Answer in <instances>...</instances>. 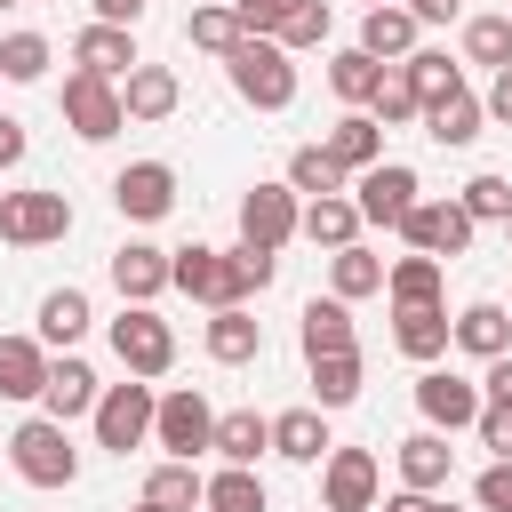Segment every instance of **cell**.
Returning a JSON list of instances; mask_svg holds the SVG:
<instances>
[{"mask_svg": "<svg viewBox=\"0 0 512 512\" xmlns=\"http://www.w3.org/2000/svg\"><path fill=\"white\" fill-rule=\"evenodd\" d=\"M168 288H184V296L208 304V312H232V304L256 296L240 248H200V240H192V248H168Z\"/></svg>", "mask_w": 512, "mask_h": 512, "instance_id": "obj_1", "label": "cell"}, {"mask_svg": "<svg viewBox=\"0 0 512 512\" xmlns=\"http://www.w3.org/2000/svg\"><path fill=\"white\" fill-rule=\"evenodd\" d=\"M8 464H16L24 488H72V480H80L72 424H56V416H24V424L8 432Z\"/></svg>", "mask_w": 512, "mask_h": 512, "instance_id": "obj_2", "label": "cell"}, {"mask_svg": "<svg viewBox=\"0 0 512 512\" xmlns=\"http://www.w3.org/2000/svg\"><path fill=\"white\" fill-rule=\"evenodd\" d=\"M224 80H232V96L256 104V112H288V104H296V56H288L280 40H240V48L224 56Z\"/></svg>", "mask_w": 512, "mask_h": 512, "instance_id": "obj_3", "label": "cell"}, {"mask_svg": "<svg viewBox=\"0 0 512 512\" xmlns=\"http://www.w3.org/2000/svg\"><path fill=\"white\" fill-rule=\"evenodd\" d=\"M152 408H160V392H152L144 376H128V384H104V392H96V408H88V424H96V448H104V456H128V448H144V440H152Z\"/></svg>", "mask_w": 512, "mask_h": 512, "instance_id": "obj_4", "label": "cell"}, {"mask_svg": "<svg viewBox=\"0 0 512 512\" xmlns=\"http://www.w3.org/2000/svg\"><path fill=\"white\" fill-rule=\"evenodd\" d=\"M112 360L152 384V376L176 368V328H168L152 304H120V320H112Z\"/></svg>", "mask_w": 512, "mask_h": 512, "instance_id": "obj_5", "label": "cell"}, {"mask_svg": "<svg viewBox=\"0 0 512 512\" xmlns=\"http://www.w3.org/2000/svg\"><path fill=\"white\" fill-rule=\"evenodd\" d=\"M208 440H216V408H208L192 384L160 392V408H152V448H168L176 464H192V456H208Z\"/></svg>", "mask_w": 512, "mask_h": 512, "instance_id": "obj_6", "label": "cell"}, {"mask_svg": "<svg viewBox=\"0 0 512 512\" xmlns=\"http://www.w3.org/2000/svg\"><path fill=\"white\" fill-rule=\"evenodd\" d=\"M424 200V184H416V168L408 160H376V168H360L352 176V208H360V224H384V232H400V216Z\"/></svg>", "mask_w": 512, "mask_h": 512, "instance_id": "obj_7", "label": "cell"}, {"mask_svg": "<svg viewBox=\"0 0 512 512\" xmlns=\"http://www.w3.org/2000/svg\"><path fill=\"white\" fill-rule=\"evenodd\" d=\"M64 128L80 136V144H104V136H120L128 128V112H120V88L112 80H96V72H64Z\"/></svg>", "mask_w": 512, "mask_h": 512, "instance_id": "obj_8", "label": "cell"}, {"mask_svg": "<svg viewBox=\"0 0 512 512\" xmlns=\"http://www.w3.org/2000/svg\"><path fill=\"white\" fill-rule=\"evenodd\" d=\"M296 216H304V200H296L288 184H248V192H240V248L280 256V248L296 240Z\"/></svg>", "mask_w": 512, "mask_h": 512, "instance_id": "obj_9", "label": "cell"}, {"mask_svg": "<svg viewBox=\"0 0 512 512\" xmlns=\"http://www.w3.org/2000/svg\"><path fill=\"white\" fill-rule=\"evenodd\" d=\"M72 232V200L64 192H0V240L8 248H48Z\"/></svg>", "mask_w": 512, "mask_h": 512, "instance_id": "obj_10", "label": "cell"}, {"mask_svg": "<svg viewBox=\"0 0 512 512\" xmlns=\"http://www.w3.org/2000/svg\"><path fill=\"white\" fill-rule=\"evenodd\" d=\"M472 232H480V224H472L456 200H416V208L400 216L408 256H440V264H448V256H464V248H472Z\"/></svg>", "mask_w": 512, "mask_h": 512, "instance_id": "obj_11", "label": "cell"}, {"mask_svg": "<svg viewBox=\"0 0 512 512\" xmlns=\"http://www.w3.org/2000/svg\"><path fill=\"white\" fill-rule=\"evenodd\" d=\"M376 488H384V464L368 448H328L320 456V504L328 512H376Z\"/></svg>", "mask_w": 512, "mask_h": 512, "instance_id": "obj_12", "label": "cell"}, {"mask_svg": "<svg viewBox=\"0 0 512 512\" xmlns=\"http://www.w3.org/2000/svg\"><path fill=\"white\" fill-rule=\"evenodd\" d=\"M112 208H120L128 224H160V216L176 208V168H168V160H128V168L112 176Z\"/></svg>", "mask_w": 512, "mask_h": 512, "instance_id": "obj_13", "label": "cell"}, {"mask_svg": "<svg viewBox=\"0 0 512 512\" xmlns=\"http://www.w3.org/2000/svg\"><path fill=\"white\" fill-rule=\"evenodd\" d=\"M416 408H424L432 432H472V416H480V384L456 376V368H424V376H416Z\"/></svg>", "mask_w": 512, "mask_h": 512, "instance_id": "obj_14", "label": "cell"}, {"mask_svg": "<svg viewBox=\"0 0 512 512\" xmlns=\"http://www.w3.org/2000/svg\"><path fill=\"white\" fill-rule=\"evenodd\" d=\"M72 64L120 88V80H128L144 56H136V32H120V24H80V32H72Z\"/></svg>", "mask_w": 512, "mask_h": 512, "instance_id": "obj_15", "label": "cell"}, {"mask_svg": "<svg viewBox=\"0 0 512 512\" xmlns=\"http://www.w3.org/2000/svg\"><path fill=\"white\" fill-rule=\"evenodd\" d=\"M96 368L80 360V352H56L48 360V384H40V416H56V424H72V416H88L96 408Z\"/></svg>", "mask_w": 512, "mask_h": 512, "instance_id": "obj_16", "label": "cell"}, {"mask_svg": "<svg viewBox=\"0 0 512 512\" xmlns=\"http://www.w3.org/2000/svg\"><path fill=\"white\" fill-rule=\"evenodd\" d=\"M112 288H120V304H160L168 296V248H152V240L112 248Z\"/></svg>", "mask_w": 512, "mask_h": 512, "instance_id": "obj_17", "label": "cell"}, {"mask_svg": "<svg viewBox=\"0 0 512 512\" xmlns=\"http://www.w3.org/2000/svg\"><path fill=\"white\" fill-rule=\"evenodd\" d=\"M448 344L472 352V360H504V352H512V312H504L496 296H480V304H464V312L448 320Z\"/></svg>", "mask_w": 512, "mask_h": 512, "instance_id": "obj_18", "label": "cell"}, {"mask_svg": "<svg viewBox=\"0 0 512 512\" xmlns=\"http://www.w3.org/2000/svg\"><path fill=\"white\" fill-rule=\"evenodd\" d=\"M416 32H424V24H416L400 0H384V8L360 16V40H352V48L376 56V64H408V56H416Z\"/></svg>", "mask_w": 512, "mask_h": 512, "instance_id": "obj_19", "label": "cell"}, {"mask_svg": "<svg viewBox=\"0 0 512 512\" xmlns=\"http://www.w3.org/2000/svg\"><path fill=\"white\" fill-rule=\"evenodd\" d=\"M208 360L216 368H248V360H264V320L248 312V304H232V312H208Z\"/></svg>", "mask_w": 512, "mask_h": 512, "instance_id": "obj_20", "label": "cell"}, {"mask_svg": "<svg viewBox=\"0 0 512 512\" xmlns=\"http://www.w3.org/2000/svg\"><path fill=\"white\" fill-rule=\"evenodd\" d=\"M448 472H456V448H448V432H408L400 440V488H416V496H440L448 488Z\"/></svg>", "mask_w": 512, "mask_h": 512, "instance_id": "obj_21", "label": "cell"}, {"mask_svg": "<svg viewBox=\"0 0 512 512\" xmlns=\"http://www.w3.org/2000/svg\"><path fill=\"white\" fill-rule=\"evenodd\" d=\"M176 104H184V80H176L168 64H136V72L120 80V112H128V120H168Z\"/></svg>", "mask_w": 512, "mask_h": 512, "instance_id": "obj_22", "label": "cell"}, {"mask_svg": "<svg viewBox=\"0 0 512 512\" xmlns=\"http://www.w3.org/2000/svg\"><path fill=\"white\" fill-rule=\"evenodd\" d=\"M392 344H400L416 368H432V360L448 352V304H400V312H392Z\"/></svg>", "mask_w": 512, "mask_h": 512, "instance_id": "obj_23", "label": "cell"}, {"mask_svg": "<svg viewBox=\"0 0 512 512\" xmlns=\"http://www.w3.org/2000/svg\"><path fill=\"white\" fill-rule=\"evenodd\" d=\"M304 368H312V408H320V416L352 408V400H360V384H368L360 344H352V352H320V360H304Z\"/></svg>", "mask_w": 512, "mask_h": 512, "instance_id": "obj_24", "label": "cell"}, {"mask_svg": "<svg viewBox=\"0 0 512 512\" xmlns=\"http://www.w3.org/2000/svg\"><path fill=\"white\" fill-rule=\"evenodd\" d=\"M320 152H328L344 176H360V168H376V160H384V128H376L368 112H344V120L320 136Z\"/></svg>", "mask_w": 512, "mask_h": 512, "instance_id": "obj_25", "label": "cell"}, {"mask_svg": "<svg viewBox=\"0 0 512 512\" xmlns=\"http://www.w3.org/2000/svg\"><path fill=\"white\" fill-rule=\"evenodd\" d=\"M296 232L312 240V248H352L360 240V208H352V192H328V200H304V216H296Z\"/></svg>", "mask_w": 512, "mask_h": 512, "instance_id": "obj_26", "label": "cell"}, {"mask_svg": "<svg viewBox=\"0 0 512 512\" xmlns=\"http://www.w3.org/2000/svg\"><path fill=\"white\" fill-rule=\"evenodd\" d=\"M336 440H328V416L320 408H280L272 416V456H288V464H320Z\"/></svg>", "mask_w": 512, "mask_h": 512, "instance_id": "obj_27", "label": "cell"}, {"mask_svg": "<svg viewBox=\"0 0 512 512\" xmlns=\"http://www.w3.org/2000/svg\"><path fill=\"white\" fill-rule=\"evenodd\" d=\"M40 384H48V344L0 336V400H40Z\"/></svg>", "mask_w": 512, "mask_h": 512, "instance_id": "obj_28", "label": "cell"}, {"mask_svg": "<svg viewBox=\"0 0 512 512\" xmlns=\"http://www.w3.org/2000/svg\"><path fill=\"white\" fill-rule=\"evenodd\" d=\"M296 344H304V360H320V352H352V304L312 296L304 320H296Z\"/></svg>", "mask_w": 512, "mask_h": 512, "instance_id": "obj_29", "label": "cell"}, {"mask_svg": "<svg viewBox=\"0 0 512 512\" xmlns=\"http://www.w3.org/2000/svg\"><path fill=\"white\" fill-rule=\"evenodd\" d=\"M224 464H248L256 472V456H272V416H256V408H232V416H216V440H208Z\"/></svg>", "mask_w": 512, "mask_h": 512, "instance_id": "obj_30", "label": "cell"}, {"mask_svg": "<svg viewBox=\"0 0 512 512\" xmlns=\"http://www.w3.org/2000/svg\"><path fill=\"white\" fill-rule=\"evenodd\" d=\"M480 120H488V112H480V96H472V88H456V96L424 104V136H432V144H448V152H464V144L480 136Z\"/></svg>", "mask_w": 512, "mask_h": 512, "instance_id": "obj_31", "label": "cell"}, {"mask_svg": "<svg viewBox=\"0 0 512 512\" xmlns=\"http://www.w3.org/2000/svg\"><path fill=\"white\" fill-rule=\"evenodd\" d=\"M376 288H384V256H376V248L352 240V248L328 256V296H336V304H360V296H376Z\"/></svg>", "mask_w": 512, "mask_h": 512, "instance_id": "obj_32", "label": "cell"}, {"mask_svg": "<svg viewBox=\"0 0 512 512\" xmlns=\"http://www.w3.org/2000/svg\"><path fill=\"white\" fill-rule=\"evenodd\" d=\"M88 288H48L40 296V344H56V352H72L80 336H88Z\"/></svg>", "mask_w": 512, "mask_h": 512, "instance_id": "obj_33", "label": "cell"}, {"mask_svg": "<svg viewBox=\"0 0 512 512\" xmlns=\"http://www.w3.org/2000/svg\"><path fill=\"white\" fill-rule=\"evenodd\" d=\"M200 488H208V472L200 464H176V456H160L144 472V504H160V512H200Z\"/></svg>", "mask_w": 512, "mask_h": 512, "instance_id": "obj_34", "label": "cell"}, {"mask_svg": "<svg viewBox=\"0 0 512 512\" xmlns=\"http://www.w3.org/2000/svg\"><path fill=\"white\" fill-rule=\"evenodd\" d=\"M280 184H288L296 200H328V192H352V176H344V168H336V160H328L320 144H296V152H288V176H280Z\"/></svg>", "mask_w": 512, "mask_h": 512, "instance_id": "obj_35", "label": "cell"}, {"mask_svg": "<svg viewBox=\"0 0 512 512\" xmlns=\"http://www.w3.org/2000/svg\"><path fill=\"white\" fill-rule=\"evenodd\" d=\"M440 256H392L384 264V296H392V312L400 304H440Z\"/></svg>", "mask_w": 512, "mask_h": 512, "instance_id": "obj_36", "label": "cell"}, {"mask_svg": "<svg viewBox=\"0 0 512 512\" xmlns=\"http://www.w3.org/2000/svg\"><path fill=\"white\" fill-rule=\"evenodd\" d=\"M200 512H272V496H264V480L248 464H224V472H208Z\"/></svg>", "mask_w": 512, "mask_h": 512, "instance_id": "obj_37", "label": "cell"}, {"mask_svg": "<svg viewBox=\"0 0 512 512\" xmlns=\"http://www.w3.org/2000/svg\"><path fill=\"white\" fill-rule=\"evenodd\" d=\"M368 120H376V128H408V120H424V96H416V80H408L400 64H384V80H376V96H368Z\"/></svg>", "mask_w": 512, "mask_h": 512, "instance_id": "obj_38", "label": "cell"}, {"mask_svg": "<svg viewBox=\"0 0 512 512\" xmlns=\"http://www.w3.org/2000/svg\"><path fill=\"white\" fill-rule=\"evenodd\" d=\"M376 80H384V64H376V56H360V48H336V56H328V88H336L352 112H368Z\"/></svg>", "mask_w": 512, "mask_h": 512, "instance_id": "obj_39", "label": "cell"}, {"mask_svg": "<svg viewBox=\"0 0 512 512\" xmlns=\"http://www.w3.org/2000/svg\"><path fill=\"white\" fill-rule=\"evenodd\" d=\"M48 64H56L48 32H8V40H0V80L32 88V80H48Z\"/></svg>", "mask_w": 512, "mask_h": 512, "instance_id": "obj_40", "label": "cell"}, {"mask_svg": "<svg viewBox=\"0 0 512 512\" xmlns=\"http://www.w3.org/2000/svg\"><path fill=\"white\" fill-rule=\"evenodd\" d=\"M184 40L192 48H208V56H232L248 32H240V16H232V0H208V8H192V24H184Z\"/></svg>", "mask_w": 512, "mask_h": 512, "instance_id": "obj_41", "label": "cell"}, {"mask_svg": "<svg viewBox=\"0 0 512 512\" xmlns=\"http://www.w3.org/2000/svg\"><path fill=\"white\" fill-rule=\"evenodd\" d=\"M464 64L504 72V64H512V16H472V24H464Z\"/></svg>", "mask_w": 512, "mask_h": 512, "instance_id": "obj_42", "label": "cell"}, {"mask_svg": "<svg viewBox=\"0 0 512 512\" xmlns=\"http://www.w3.org/2000/svg\"><path fill=\"white\" fill-rule=\"evenodd\" d=\"M400 72L416 80V96H424V104H440V96H456V88H464V64H448L440 48H416Z\"/></svg>", "mask_w": 512, "mask_h": 512, "instance_id": "obj_43", "label": "cell"}, {"mask_svg": "<svg viewBox=\"0 0 512 512\" xmlns=\"http://www.w3.org/2000/svg\"><path fill=\"white\" fill-rule=\"evenodd\" d=\"M328 32H336V8H328V0H304V8L272 32V40H280L288 56H304V48H328Z\"/></svg>", "mask_w": 512, "mask_h": 512, "instance_id": "obj_44", "label": "cell"}, {"mask_svg": "<svg viewBox=\"0 0 512 512\" xmlns=\"http://www.w3.org/2000/svg\"><path fill=\"white\" fill-rule=\"evenodd\" d=\"M456 208H464L472 224H504V216H512V176H488V168H480V176L456 192Z\"/></svg>", "mask_w": 512, "mask_h": 512, "instance_id": "obj_45", "label": "cell"}, {"mask_svg": "<svg viewBox=\"0 0 512 512\" xmlns=\"http://www.w3.org/2000/svg\"><path fill=\"white\" fill-rule=\"evenodd\" d=\"M296 8H304V0H232V16H240V32H248V40H272Z\"/></svg>", "mask_w": 512, "mask_h": 512, "instance_id": "obj_46", "label": "cell"}, {"mask_svg": "<svg viewBox=\"0 0 512 512\" xmlns=\"http://www.w3.org/2000/svg\"><path fill=\"white\" fill-rule=\"evenodd\" d=\"M472 432H480V448H488V464H504V456H512V408H504V400H480V416H472Z\"/></svg>", "mask_w": 512, "mask_h": 512, "instance_id": "obj_47", "label": "cell"}, {"mask_svg": "<svg viewBox=\"0 0 512 512\" xmlns=\"http://www.w3.org/2000/svg\"><path fill=\"white\" fill-rule=\"evenodd\" d=\"M472 504H480V512H512V456L488 464V472L472 480Z\"/></svg>", "mask_w": 512, "mask_h": 512, "instance_id": "obj_48", "label": "cell"}, {"mask_svg": "<svg viewBox=\"0 0 512 512\" xmlns=\"http://www.w3.org/2000/svg\"><path fill=\"white\" fill-rule=\"evenodd\" d=\"M88 8H96L88 24H120V32H136V24H144V0H88Z\"/></svg>", "mask_w": 512, "mask_h": 512, "instance_id": "obj_49", "label": "cell"}, {"mask_svg": "<svg viewBox=\"0 0 512 512\" xmlns=\"http://www.w3.org/2000/svg\"><path fill=\"white\" fill-rule=\"evenodd\" d=\"M480 112L512 128V64H504V72H488V96H480Z\"/></svg>", "mask_w": 512, "mask_h": 512, "instance_id": "obj_50", "label": "cell"}, {"mask_svg": "<svg viewBox=\"0 0 512 512\" xmlns=\"http://www.w3.org/2000/svg\"><path fill=\"white\" fill-rule=\"evenodd\" d=\"M480 400H504V408H512V352H504V360H488V376H480Z\"/></svg>", "mask_w": 512, "mask_h": 512, "instance_id": "obj_51", "label": "cell"}, {"mask_svg": "<svg viewBox=\"0 0 512 512\" xmlns=\"http://www.w3.org/2000/svg\"><path fill=\"white\" fill-rule=\"evenodd\" d=\"M24 144H32V136H24V120H16V112H0V168H16V160H24Z\"/></svg>", "mask_w": 512, "mask_h": 512, "instance_id": "obj_52", "label": "cell"}, {"mask_svg": "<svg viewBox=\"0 0 512 512\" xmlns=\"http://www.w3.org/2000/svg\"><path fill=\"white\" fill-rule=\"evenodd\" d=\"M400 8H408V16H416V24H448V16H456V8H464V0H400Z\"/></svg>", "mask_w": 512, "mask_h": 512, "instance_id": "obj_53", "label": "cell"}, {"mask_svg": "<svg viewBox=\"0 0 512 512\" xmlns=\"http://www.w3.org/2000/svg\"><path fill=\"white\" fill-rule=\"evenodd\" d=\"M384 512H440V496H416V488H400V496H384Z\"/></svg>", "mask_w": 512, "mask_h": 512, "instance_id": "obj_54", "label": "cell"}, {"mask_svg": "<svg viewBox=\"0 0 512 512\" xmlns=\"http://www.w3.org/2000/svg\"><path fill=\"white\" fill-rule=\"evenodd\" d=\"M136 512H160V504H144V496H136Z\"/></svg>", "mask_w": 512, "mask_h": 512, "instance_id": "obj_55", "label": "cell"}, {"mask_svg": "<svg viewBox=\"0 0 512 512\" xmlns=\"http://www.w3.org/2000/svg\"><path fill=\"white\" fill-rule=\"evenodd\" d=\"M440 512H456V504H440Z\"/></svg>", "mask_w": 512, "mask_h": 512, "instance_id": "obj_56", "label": "cell"}, {"mask_svg": "<svg viewBox=\"0 0 512 512\" xmlns=\"http://www.w3.org/2000/svg\"><path fill=\"white\" fill-rule=\"evenodd\" d=\"M504 232H512V216H504Z\"/></svg>", "mask_w": 512, "mask_h": 512, "instance_id": "obj_57", "label": "cell"}, {"mask_svg": "<svg viewBox=\"0 0 512 512\" xmlns=\"http://www.w3.org/2000/svg\"><path fill=\"white\" fill-rule=\"evenodd\" d=\"M368 8H384V0H368Z\"/></svg>", "mask_w": 512, "mask_h": 512, "instance_id": "obj_58", "label": "cell"}, {"mask_svg": "<svg viewBox=\"0 0 512 512\" xmlns=\"http://www.w3.org/2000/svg\"><path fill=\"white\" fill-rule=\"evenodd\" d=\"M0 8H16V0H0Z\"/></svg>", "mask_w": 512, "mask_h": 512, "instance_id": "obj_59", "label": "cell"}, {"mask_svg": "<svg viewBox=\"0 0 512 512\" xmlns=\"http://www.w3.org/2000/svg\"><path fill=\"white\" fill-rule=\"evenodd\" d=\"M504 312H512V304H504Z\"/></svg>", "mask_w": 512, "mask_h": 512, "instance_id": "obj_60", "label": "cell"}]
</instances>
